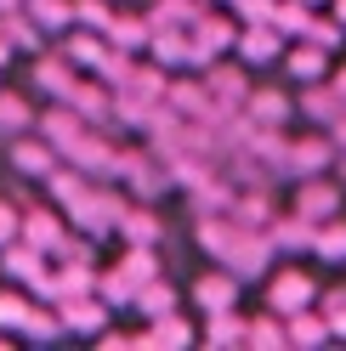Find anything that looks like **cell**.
<instances>
[{"mask_svg":"<svg viewBox=\"0 0 346 351\" xmlns=\"http://www.w3.org/2000/svg\"><path fill=\"white\" fill-rule=\"evenodd\" d=\"M199 300H205V312H233V278H205Z\"/></svg>","mask_w":346,"mask_h":351,"instance_id":"1","label":"cell"},{"mask_svg":"<svg viewBox=\"0 0 346 351\" xmlns=\"http://www.w3.org/2000/svg\"><path fill=\"white\" fill-rule=\"evenodd\" d=\"M295 300H312V283L301 278V272H290V278H278V312H301Z\"/></svg>","mask_w":346,"mask_h":351,"instance_id":"2","label":"cell"},{"mask_svg":"<svg viewBox=\"0 0 346 351\" xmlns=\"http://www.w3.org/2000/svg\"><path fill=\"white\" fill-rule=\"evenodd\" d=\"M17 165H29V176H51V153L23 142V147H17Z\"/></svg>","mask_w":346,"mask_h":351,"instance_id":"3","label":"cell"},{"mask_svg":"<svg viewBox=\"0 0 346 351\" xmlns=\"http://www.w3.org/2000/svg\"><path fill=\"white\" fill-rule=\"evenodd\" d=\"M290 69H295L301 80H318L323 69H330V62H323V51H295V57H290Z\"/></svg>","mask_w":346,"mask_h":351,"instance_id":"4","label":"cell"},{"mask_svg":"<svg viewBox=\"0 0 346 351\" xmlns=\"http://www.w3.org/2000/svg\"><path fill=\"white\" fill-rule=\"evenodd\" d=\"M244 51H250V57H273V51H278L273 29H250V34H244Z\"/></svg>","mask_w":346,"mask_h":351,"instance_id":"5","label":"cell"},{"mask_svg":"<svg viewBox=\"0 0 346 351\" xmlns=\"http://www.w3.org/2000/svg\"><path fill=\"white\" fill-rule=\"evenodd\" d=\"M29 238H40V244H51V221H46V210H40V221H29Z\"/></svg>","mask_w":346,"mask_h":351,"instance_id":"6","label":"cell"},{"mask_svg":"<svg viewBox=\"0 0 346 351\" xmlns=\"http://www.w3.org/2000/svg\"><path fill=\"white\" fill-rule=\"evenodd\" d=\"M335 250H346V227H335V232H323V255H335Z\"/></svg>","mask_w":346,"mask_h":351,"instance_id":"7","label":"cell"},{"mask_svg":"<svg viewBox=\"0 0 346 351\" xmlns=\"http://www.w3.org/2000/svg\"><path fill=\"white\" fill-rule=\"evenodd\" d=\"M12 232H17V227H12V210H6V204H0V244H6V238H12Z\"/></svg>","mask_w":346,"mask_h":351,"instance_id":"8","label":"cell"},{"mask_svg":"<svg viewBox=\"0 0 346 351\" xmlns=\"http://www.w3.org/2000/svg\"><path fill=\"white\" fill-rule=\"evenodd\" d=\"M17 306H23L17 295H0V317H17Z\"/></svg>","mask_w":346,"mask_h":351,"instance_id":"9","label":"cell"},{"mask_svg":"<svg viewBox=\"0 0 346 351\" xmlns=\"http://www.w3.org/2000/svg\"><path fill=\"white\" fill-rule=\"evenodd\" d=\"M341 97H346V74H341Z\"/></svg>","mask_w":346,"mask_h":351,"instance_id":"10","label":"cell"},{"mask_svg":"<svg viewBox=\"0 0 346 351\" xmlns=\"http://www.w3.org/2000/svg\"><path fill=\"white\" fill-rule=\"evenodd\" d=\"M341 17H346V0H341Z\"/></svg>","mask_w":346,"mask_h":351,"instance_id":"11","label":"cell"}]
</instances>
